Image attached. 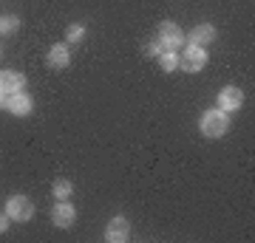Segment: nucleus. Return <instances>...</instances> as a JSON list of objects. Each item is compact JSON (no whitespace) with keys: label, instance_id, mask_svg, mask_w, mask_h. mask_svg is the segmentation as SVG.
Returning <instances> with one entry per match:
<instances>
[{"label":"nucleus","instance_id":"f257e3e1","mask_svg":"<svg viewBox=\"0 0 255 243\" xmlns=\"http://www.w3.org/2000/svg\"><path fill=\"white\" fill-rule=\"evenodd\" d=\"M199 130H201V136H207V139H221V136H227L230 113H224V110H219V108L204 110L201 119H199Z\"/></svg>","mask_w":255,"mask_h":243},{"label":"nucleus","instance_id":"f03ea898","mask_svg":"<svg viewBox=\"0 0 255 243\" xmlns=\"http://www.w3.org/2000/svg\"><path fill=\"white\" fill-rule=\"evenodd\" d=\"M210 54H207V48H201V45H187L182 54H179V68L187 74H199L204 65H207Z\"/></svg>","mask_w":255,"mask_h":243},{"label":"nucleus","instance_id":"7ed1b4c3","mask_svg":"<svg viewBox=\"0 0 255 243\" xmlns=\"http://www.w3.org/2000/svg\"><path fill=\"white\" fill-rule=\"evenodd\" d=\"M6 215L11 221H17V224H26V221L34 218V204L26 195H9L6 198Z\"/></svg>","mask_w":255,"mask_h":243},{"label":"nucleus","instance_id":"20e7f679","mask_svg":"<svg viewBox=\"0 0 255 243\" xmlns=\"http://www.w3.org/2000/svg\"><path fill=\"white\" fill-rule=\"evenodd\" d=\"M156 40L164 45V51H179L184 45V31L176 26L173 20H164V23H159V37Z\"/></svg>","mask_w":255,"mask_h":243},{"label":"nucleus","instance_id":"39448f33","mask_svg":"<svg viewBox=\"0 0 255 243\" xmlns=\"http://www.w3.org/2000/svg\"><path fill=\"white\" fill-rule=\"evenodd\" d=\"M51 224L57 229H71L77 224V209H74L71 198H63L54 204V209H51Z\"/></svg>","mask_w":255,"mask_h":243},{"label":"nucleus","instance_id":"423d86ee","mask_svg":"<svg viewBox=\"0 0 255 243\" xmlns=\"http://www.w3.org/2000/svg\"><path fill=\"white\" fill-rule=\"evenodd\" d=\"M216 105H219V110H224V113H236V110L244 105V90L236 88V85L221 88L219 96H216Z\"/></svg>","mask_w":255,"mask_h":243},{"label":"nucleus","instance_id":"0eeeda50","mask_svg":"<svg viewBox=\"0 0 255 243\" xmlns=\"http://www.w3.org/2000/svg\"><path fill=\"white\" fill-rule=\"evenodd\" d=\"M130 238V221L125 215H114L105 226V241L108 243H125Z\"/></svg>","mask_w":255,"mask_h":243},{"label":"nucleus","instance_id":"6e6552de","mask_svg":"<svg viewBox=\"0 0 255 243\" xmlns=\"http://www.w3.org/2000/svg\"><path fill=\"white\" fill-rule=\"evenodd\" d=\"M216 37H219V28L213 26V23H199V26L193 28L190 34H184V43H190V45H201V48H207L210 43H216Z\"/></svg>","mask_w":255,"mask_h":243},{"label":"nucleus","instance_id":"1a4fd4ad","mask_svg":"<svg viewBox=\"0 0 255 243\" xmlns=\"http://www.w3.org/2000/svg\"><path fill=\"white\" fill-rule=\"evenodd\" d=\"M6 110L11 116H28L34 110V99L28 96L26 90H17V93H9L6 96Z\"/></svg>","mask_w":255,"mask_h":243},{"label":"nucleus","instance_id":"9d476101","mask_svg":"<svg viewBox=\"0 0 255 243\" xmlns=\"http://www.w3.org/2000/svg\"><path fill=\"white\" fill-rule=\"evenodd\" d=\"M46 63H48V68H54V71H65V68L71 65V48H68V43L51 45L48 54H46Z\"/></svg>","mask_w":255,"mask_h":243},{"label":"nucleus","instance_id":"9b49d317","mask_svg":"<svg viewBox=\"0 0 255 243\" xmlns=\"http://www.w3.org/2000/svg\"><path fill=\"white\" fill-rule=\"evenodd\" d=\"M0 90L9 96L17 90H26V74L20 71H0Z\"/></svg>","mask_w":255,"mask_h":243},{"label":"nucleus","instance_id":"f8f14e48","mask_svg":"<svg viewBox=\"0 0 255 243\" xmlns=\"http://www.w3.org/2000/svg\"><path fill=\"white\" fill-rule=\"evenodd\" d=\"M20 31V17L17 14H0V37H11Z\"/></svg>","mask_w":255,"mask_h":243},{"label":"nucleus","instance_id":"ddd939ff","mask_svg":"<svg viewBox=\"0 0 255 243\" xmlns=\"http://www.w3.org/2000/svg\"><path fill=\"white\" fill-rule=\"evenodd\" d=\"M159 68H162L164 74L179 71V51H162V54H159Z\"/></svg>","mask_w":255,"mask_h":243},{"label":"nucleus","instance_id":"4468645a","mask_svg":"<svg viewBox=\"0 0 255 243\" xmlns=\"http://www.w3.org/2000/svg\"><path fill=\"white\" fill-rule=\"evenodd\" d=\"M51 192H54V198L57 201H63V198H71V192H74V184L68 178H54V184H51Z\"/></svg>","mask_w":255,"mask_h":243},{"label":"nucleus","instance_id":"2eb2a0df","mask_svg":"<svg viewBox=\"0 0 255 243\" xmlns=\"http://www.w3.org/2000/svg\"><path fill=\"white\" fill-rule=\"evenodd\" d=\"M85 40V26L82 23H68V28H65V43L68 45H77Z\"/></svg>","mask_w":255,"mask_h":243},{"label":"nucleus","instance_id":"dca6fc26","mask_svg":"<svg viewBox=\"0 0 255 243\" xmlns=\"http://www.w3.org/2000/svg\"><path fill=\"white\" fill-rule=\"evenodd\" d=\"M164 51V45L159 43V40H150V43H147V57H159Z\"/></svg>","mask_w":255,"mask_h":243},{"label":"nucleus","instance_id":"f3484780","mask_svg":"<svg viewBox=\"0 0 255 243\" xmlns=\"http://www.w3.org/2000/svg\"><path fill=\"white\" fill-rule=\"evenodd\" d=\"M9 224H11V218L6 215V212H0V235H3L6 229H9Z\"/></svg>","mask_w":255,"mask_h":243},{"label":"nucleus","instance_id":"a211bd4d","mask_svg":"<svg viewBox=\"0 0 255 243\" xmlns=\"http://www.w3.org/2000/svg\"><path fill=\"white\" fill-rule=\"evenodd\" d=\"M0 108H6V93L0 90Z\"/></svg>","mask_w":255,"mask_h":243},{"label":"nucleus","instance_id":"6ab92c4d","mask_svg":"<svg viewBox=\"0 0 255 243\" xmlns=\"http://www.w3.org/2000/svg\"><path fill=\"white\" fill-rule=\"evenodd\" d=\"M0 57H3V45H0Z\"/></svg>","mask_w":255,"mask_h":243}]
</instances>
